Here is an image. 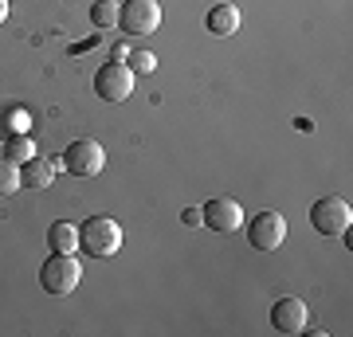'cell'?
<instances>
[{
  "label": "cell",
  "mask_w": 353,
  "mask_h": 337,
  "mask_svg": "<svg viewBox=\"0 0 353 337\" xmlns=\"http://www.w3.org/2000/svg\"><path fill=\"white\" fill-rule=\"evenodd\" d=\"M122 224L118 220H110V216H90V220H83V227H79V251H87L90 259H110V255H118L122 251Z\"/></svg>",
  "instance_id": "cell-1"
},
{
  "label": "cell",
  "mask_w": 353,
  "mask_h": 337,
  "mask_svg": "<svg viewBox=\"0 0 353 337\" xmlns=\"http://www.w3.org/2000/svg\"><path fill=\"white\" fill-rule=\"evenodd\" d=\"M83 283V267H79L75 255H63V251H51L43 267H39V287L48 290V294H71V290Z\"/></svg>",
  "instance_id": "cell-2"
},
{
  "label": "cell",
  "mask_w": 353,
  "mask_h": 337,
  "mask_svg": "<svg viewBox=\"0 0 353 337\" xmlns=\"http://www.w3.org/2000/svg\"><path fill=\"white\" fill-rule=\"evenodd\" d=\"M118 28L126 36H153L161 28V4L157 0H126V4H118Z\"/></svg>",
  "instance_id": "cell-3"
},
{
  "label": "cell",
  "mask_w": 353,
  "mask_h": 337,
  "mask_svg": "<svg viewBox=\"0 0 353 337\" xmlns=\"http://www.w3.org/2000/svg\"><path fill=\"white\" fill-rule=\"evenodd\" d=\"M59 161H63V169L71 176H99L102 165H106V150L94 138H79L59 153Z\"/></svg>",
  "instance_id": "cell-4"
},
{
  "label": "cell",
  "mask_w": 353,
  "mask_h": 337,
  "mask_svg": "<svg viewBox=\"0 0 353 337\" xmlns=\"http://www.w3.org/2000/svg\"><path fill=\"white\" fill-rule=\"evenodd\" d=\"M310 224H314L322 236H341V232L353 224L350 200H341V196H322V200H314V204H310Z\"/></svg>",
  "instance_id": "cell-5"
},
{
  "label": "cell",
  "mask_w": 353,
  "mask_h": 337,
  "mask_svg": "<svg viewBox=\"0 0 353 337\" xmlns=\"http://www.w3.org/2000/svg\"><path fill=\"white\" fill-rule=\"evenodd\" d=\"M94 94L106 102H126L134 94V71H130L126 63H102L99 71H94Z\"/></svg>",
  "instance_id": "cell-6"
},
{
  "label": "cell",
  "mask_w": 353,
  "mask_h": 337,
  "mask_svg": "<svg viewBox=\"0 0 353 337\" xmlns=\"http://www.w3.org/2000/svg\"><path fill=\"white\" fill-rule=\"evenodd\" d=\"M248 239H252L255 251H279V247H283V239H287V220H283L279 212H259V216H252Z\"/></svg>",
  "instance_id": "cell-7"
},
{
  "label": "cell",
  "mask_w": 353,
  "mask_h": 337,
  "mask_svg": "<svg viewBox=\"0 0 353 337\" xmlns=\"http://www.w3.org/2000/svg\"><path fill=\"white\" fill-rule=\"evenodd\" d=\"M201 224H208L212 232H236L243 224V208L236 196H212L208 204L201 208Z\"/></svg>",
  "instance_id": "cell-8"
},
{
  "label": "cell",
  "mask_w": 353,
  "mask_h": 337,
  "mask_svg": "<svg viewBox=\"0 0 353 337\" xmlns=\"http://www.w3.org/2000/svg\"><path fill=\"white\" fill-rule=\"evenodd\" d=\"M271 325H275L279 334H303L306 325H310V310H306L303 298H279L275 306H271Z\"/></svg>",
  "instance_id": "cell-9"
},
{
  "label": "cell",
  "mask_w": 353,
  "mask_h": 337,
  "mask_svg": "<svg viewBox=\"0 0 353 337\" xmlns=\"http://www.w3.org/2000/svg\"><path fill=\"white\" fill-rule=\"evenodd\" d=\"M204 28H208L212 36H236V32H240V8H236V4H228V0H220V4L208 8Z\"/></svg>",
  "instance_id": "cell-10"
},
{
  "label": "cell",
  "mask_w": 353,
  "mask_h": 337,
  "mask_svg": "<svg viewBox=\"0 0 353 337\" xmlns=\"http://www.w3.org/2000/svg\"><path fill=\"white\" fill-rule=\"evenodd\" d=\"M55 169H63V161H43V157H32V161L20 169V185H24V188H51Z\"/></svg>",
  "instance_id": "cell-11"
},
{
  "label": "cell",
  "mask_w": 353,
  "mask_h": 337,
  "mask_svg": "<svg viewBox=\"0 0 353 337\" xmlns=\"http://www.w3.org/2000/svg\"><path fill=\"white\" fill-rule=\"evenodd\" d=\"M48 247H51V251H63V255H71V251L79 247V227H71L67 220H55V224L48 227Z\"/></svg>",
  "instance_id": "cell-12"
},
{
  "label": "cell",
  "mask_w": 353,
  "mask_h": 337,
  "mask_svg": "<svg viewBox=\"0 0 353 337\" xmlns=\"http://www.w3.org/2000/svg\"><path fill=\"white\" fill-rule=\"evenodd\" d=\"M4 157L12 165H28L32 157H36V141H32V134H12V138H4Z\"/></svg>",
  "instance_id": "cell-13"
},
{
  "label": "cell",
  "mask_w": 353,
  "mask_h": 337,
  "mask_svg": "<svg viewBox=\"0 0 353 337\" xmlns=\"http://www.w3.org/2000/svg\"><path fill=\"white\" fill-rule=\"evenodd\" d=\"M90 24L106 32V28L118 24V0H94V8H90Z\"/></svg>",
  "instance_id": "cell-14"
},
{
  "label": "cell",
  "mask_w": 353,
  "mask_h": 337,
  "mask_svg": "<svg viewBox=\"0 0 353 337\" xmlns=\"http://www.w3.org/2000/svg\"><path fill=\"white\" fill-rule=\"evenodd\" d=\"M12 134H28L24 114L16 110V106H0V141L12 138Z\"/></svg>",
  "instance_id": "cell-15"
},
{
  "label": "cell",
  "mask_w": 353,
  "mask_h": 337,
  "mask_svg": "<svg viewBox=\"0 0 353 337\" xmlns=\"http://www.w3.org/2000/svg\"><path fill=\"white\" fill-rule=\"evenodd\" d=\"M20 165H12L8 157H0V196H12V192H20Z\"/></svg>",
  "instance_id": "cell-16"
},
{
  "label": "cell",
  "mask_w": 353,
  "mask_h": 337,
  "mask_svg": "<svg viewBox=\"0 0 353 337\" xmlns=\"http://www.w3.org/2000/svg\"><path fill=\"white\" fill-rule=\"evenodd\" d=\"M126 67L134 71V75H150L153 67H157V59H153L150 51H130V55H126Z\"/></svg>",
  "instance_id": "cell-17"
},
{
  "label": "cell",
  "mask_w": 353,
  "mask_h": 337,
  "mask_svg": "<svg viewBox=\"0 0 353 337\" xmlns=\"http://www.w3.org/2000/svg\"><path fill=\"white\" fill-rule=\"evenodd\" d=\"M181 224L196 227V224H201V208H185V212H181Z\"/></svg>",
  "instance_id": "cell-18"
},
{
  "label": "cell",
  "mask_w": 353,
  "mask_h": 337,
  "mask_svg": "<svg viewBox=\"0 0 353 337\" xmlns=\"http://www.w3.org/2000/svg\"><path fill=\"white\" fill-rule=\"evenodd\" d=\"M4 16H8V0H0V24H4Z\"/></svg>",
  "instance_id": "cell-19"
}]
</instances>
